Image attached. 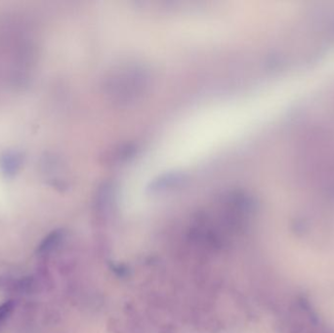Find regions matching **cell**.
<instances>
[{
	"mask_svg": "<svg viewBox=\"0 0 334 333\" xmlns=\"http://www.w3.org/2000/svg\"><path fill=\"white\" fill-rule=\"evenodd\" d=\"M277 333H306L321 320L310 297L295 292L280 311Z\"/></svg>",
	"mask_w": 334,
	"mask_h": 333,
	"instance_id": "1",
	"label": "cell"
},
{
	"mask_svg": "<svg viewBox=\"0 0 334 333\" xmlns=\"http://www.w3.org/2000/svg\"><path fill=\"white\" fill-rule=\"evenodd\" d=\"M63 239H64V232L62 230H55L51 232L38 245L36 250L37 254L44 255L52 252L61 243Z\"/></svg>",
	"mask_w": 334,
	"mask_h": 333,
	"instance_id": "2",
	"label": "cell"
},
{
	"mask_svg": "<svg viewBox=\"0 0 334 333\" xmlns=\"http://www.w3.org/2000/svg\"><path fill=\"white\" fill-rule=\"evenodd\" d=\"M306 333H334V328L320 320L319 323L311 327Z\"/></svg>",
	"mask_w": 334,
	"mask_h": 333,
	"instance_id": "4",
	"label": "cell"
},
{
	"mask_svg": "<svg viewBox=\"0 0 334 333\" xmlns=\"http://www.w3.org/2000/svg\"><path fill=\"white\" fill-rule=\"evenodd\" d=\"M14 309L13 301H7L0 305V325L11 315Z\"/></svg>",
	"mask_w": 334,
	"mask_h": 333,
	"instance_id": "3",
	"label": "cell"
}]
</instances>
